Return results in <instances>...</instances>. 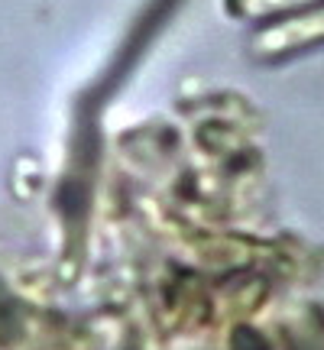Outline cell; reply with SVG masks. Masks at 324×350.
I'll use <instances>...</instances> for the list:
<instances>
[{
    "label": "cell",
    "mask_w": 324,
    "mask_h": 350,
    "mask_svg": "<svg viewBox=\"0 0 324 350\" xmlns=\"http://www.w3.org/2000/svg\"><path fill=\"white\" fill-rule=\"evenodd\" d=\"M318 39H324V7L305 13V16L282 20V23L256 33L253 36V49H256V55H279V52L299 49V46L318 42Z\"/></svg>",
    "instance_id": "6da1fadb"
},
{
    "label": "cell",
    "mask_w": 324,
    "mask_h": 350,
    "mask_svg": "<svg viewBox=\"0 0 324 350\" xmlns=\"http://www.w3.org/2000/svg\"><path fill=\"white\" fill-rule=\"evenodd\" d=\"M295 3H308V0H243V10L247 13H273V10H282V7H295Z\"/></svg>",
    "instance_id": "7a4b0ae2"
}]
</instances>
